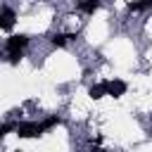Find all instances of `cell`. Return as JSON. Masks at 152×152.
<instances>
[{
	"mask_svg": "<svg viewBox=\"0 0 152 152\" xmlns=\"http://www.w3.org/2000/svg\"><path fill=\"white\" fill-rule=\"evenodd\" d=\"M64 38H66V36H55V38H52V45H64Z\"/></svg>",
	"mask_w": 152,
	"mask_h": 152,
	"instance_id": "5b68a950",
	"label": "cell"
},
{
	"mask_svg": "<svg viewBox=\"0 0 152 152\" xmlns=\"http://www.w3.org/2000/svg\"><path fill=\"white\" fill-rule=\"evenodd\" d=\"M126 90V83H121V81H112V83H107V93L109 95H121Z\"/></svg>",
	"mask_w": 152,
	"mask_h": 152,
	"instance_id": "6da1fadb",
	"label": "cell"
},
{
	"mask_svg": "<svg viewBox=\"0 0 152 152\" xmlns=\"http://www.w3.org/2000/svg\"><path fill=\"white\" fill-rule=\"evenodd\" d=\"M97 5H100V0H86V2H81V10L83 12H95Z\"/></svg>",
	"mask_w": 152,
	"mask_h": 152,
	"instance_id": "3957f363",
	"label": "cell"
},
{
	"mask_svg": "<svg viewBox=\"0 0 152 152\" xmlns=\"http://www.w3.org/2000/svg\"><path fill=\"white\" fill-rule=\"evenodd\" d=\"M104 93H107V83H100V86H93V88H90V95H93L95 100H97V97H102Z\"/></svg>",
	"mask_w": 152,
	"mask_h": 152,
	"instance_id": "7a4b0ae2",
	"label": "cell"
},
{
	"mask_svg": "<svg viewBox=\"0 0 152 152\" xmlns=\"http://www.w3.org/2000/svg\"><path fill=\"white\" fill-rule=\"evenodd\" d=\"M12 17H14V14H12L10 10H5V14H2V28H10V26H12V21H14Z\"/></svg>",
	"mask_w": 152,
	"mask_h": 152,
	"instance_id": "277c9868",
	"label": "cell"
}]
</instances>
